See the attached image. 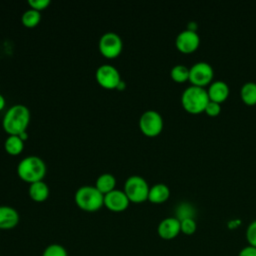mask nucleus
<instances>
[{
  "label": "nucleus",
  "mask_w": 256,
  "mask_h": 256,
  "mask_svg": "<svg viewBox=\"0 0 256 256\" xmlns=\"http://www.w3.org/2000/svg\"><path fill=\"white\" fill-rule=\"evenodd\" d=\"M19 213L11 206H0V230H10L19 223Z\"/></svg>",
  "instance_id": "ddd939ff"
},
{
  "label": "nucleus",
  "mask_w": 256,
  "mask_h": 256,
  "mask_svg": "<svg viewBox=\"0 0 256 256\" xmlns=\"http://www.w3.org/2000/svg\"><path fill=\"white\" fill-rule=\"evenodd\" d=\"M180 228L185 235H192L196 231L197 224L194 218H186L180 221Z\"/></svg>",
  "instance_id": "b1692460"
},
{
  "label": "nucleus",
  "mask_w": 256,
  "mask_h": 256,
  "mask_svg": "<svg viewBox=\"0 0 256 256\" xmlns=\"http://www.w3.org/2000/svg\"><path fill=\"white\" fill-rule=\"evenodd\" d=\"M115 185H116V178L114 177V175L110 173H103L99 175L95 183V187L104 195L114 190Z\"/></svg>",
  "instance_id": "f3484780"
},
{
  "label": "nucleus",
  "mask_w": 256,
  "mask_h": 256,
  "mask_svg": "<svg viewBox=\"0 0 256 256\" xmlns=\"http://www.w3.org/2000/svg\"><path fill=\"white\" fill-rule=\"evenodd\" d=\"M95 77L98 84L106 89L117 88L121 82V76L118 69L110 64L100 65L96 70Z\"/></svg>",
  "instance_id": "1a4fd4ad"
},
{
  "label": "nucleus",
  "mask_w": 256,
  "mask_h": 256,
  "mask_svg": "<svg viewBox=\"0 0 256 256\" xmlns=\"http://www.w3.org/2000/svg\"><path fill=\"white\" fill-rule=\"evenodd\" d=\"M171 78L178 83H183L189 80V68L182 64H177L170 71Z\"/></svg>",
  "instance_id": "412c9836"
},
{
  "label": "nucleus",
  "mask_w": 256,
  "mask_h": 256,
  "mask_svg": "<svg viewBox=\"0 0 256 256\" xmlns=\"http://www.w3.org/2000/svg\"><path fill=\"white\" fill-rule=\"evenodd\" d=\"M240 97L242 101L249 106L256 104V83L246 82L240 89Z\"/></svg>",
  "instance_id": "6ab92c4d"
},
{
  "label": "nucleus",
  "mask_w": 256,
  "mask_h": 256,
  "mask_svg": "<svg viewBox=\"0 0 256 256\" xmlns=\"http://www.w3.org/2000/svg\"><path fill=\"white\" fill-rule=\"evenodd\" d=\"M246 239L249 245L256 247V220L252 221L246 229Z\"/></svg>",
  "instance_id": "393cba45"
},
{
  "label": "nucleus",
  "mask_w": 256,
  "mask_h": 256,
  "mask_svg": "<svg viewBox=\"0 0 256 256\" xmlns=\"http://www.w3.org/2000/svg\"><path fill=\"white\" fill-rule=\"evenodd\" d=\"M170 196V189L164 183H156L149 189L148 200L155 204L165 202Z\"/></svg>",
  "instance_id": "2eb2a0df"
},
{
  "label": "nucleus",
  "mask_w": 256,
  "mask_h": 256,
  "mask_svg": "<svg viewBox=\"0 0 256 256\" xmlns=\"http://www.w3.org/2000/svg\"><path fill=\"white\" fill-rule=\"evenodd\" d=\"M139 127L146 136H157L163 129L162 116L155 110H147L140 116Z\"/></svg>",
  "instance_id": "423d86ee"
},
{
  "label": "nucleus",
  "mask_w": 256,
  "mask_h": 256,
  "mask_svg": "<svg viewBox=\"0 0 256 256\" xmlns=\"http://www.w3.org/2000/svg\"><path fill=\"white\" fill-rule=\"evenodd\" d=\"M4 148L8 154L18 155L24 148V141L19 135H9L4 142Z\"/></svg>",
  "instance_id": "a211bd4d"
},
{
  "label": "nucleus",
  "mask_w": 256,
  "mask_h": 256,
  "mask_svg": "<svg viewBox=\"0 0 256 256\" xmlns=\"http://www.w3.org/2000/svg\"><path fill=\"white\" fill-rule=\"evenodd\" d=\"M42 256H68V253L65 247L60 244L53 243L44 249Z\"/></svg>",
  "instance_id": "5701e85b"
},
{
  "label": "nucleus",
  "mask_w": 256,
  "mask_h": 256,
  "mask_svg": "<svg viewBox=\"0 0 256 256\" xmlns=\"http://www.w3.org/2000/svg\"><path fill=\"white\" fill-rule=\"evenodd\" d=\"M30 122V111L23 104H15L4 114L2 125L9 135H19L26 131Z\"/></svg>",
  "instance_id": "f257e3e1"
},
{
  "label": "nucleus",
  "mask_w": 256,
  "mask_h": 256,
  "mask_svg": "<svg viewBox=\"0 0 256 256\" xmlns=\"http://www.w3.org/2000/svg\"><path fill=\"white\" fill-rule=\"evenodd\" d=\"M100 53L109 59L116 58L122 51L123 42L115 32H105L99 39L98 43Z\"/></svg>",
  "instance_id": "0eeeda50"
},
{
  "label": "nucleus",
  "mask_w": 256,
  "mask_h": 256,
  "mask_svg": "<svg viewBox=\"0 0 256 256\" xmlns=\"http://www.w3.org/2000/svg\"><path fill=\"white\" fill-rule=\"evenodd\" d=\"M5 106V98L2 94H0V110H2Z\"/></svg>",
  "instance_id": "c756f323"
},
{
  "label": "nucleus",
  "mask_w": 256,
  "mask_h": 256,
  "mask_svg": "<svg viewBox=\"0 0 256 256\" xmlns=\"http://www.w3.org/2000/svg\"><path fill=\"white\" fill-rule=\"evenodd\" d=\"M213 76V68L207 62H196L191 66V68H189V81L193 86H206L212 81Z\"/></svg>",
  "instance_id": "6e6552de"
},
{
  "label": "nucleus",
  "mask_w": 256,
  "mask_h": 256,
  "mask_svg": "<svg viewBox=\"0 0 256 256\" xmlns=\"http://www.w3.org/2000/svg\"><path fill=\"white\" fill-rule=\"evenodd\" d=\"M0 231H1V230H0Z\"/></svg>",
  "instance_id": "473e14b6"
},
{
  "label": "nucleus",
  "mask_w": 256,
  "mask_h": 256,
  "mask_svg": "<svg viewBox=\"0 0 256 256\" xmlns=\"http://www.w3.org/2000/svg\"><path fill=\"white\" fill-rule=\"evenodd\" d=\"M125 88V82L123 81V80H121V82L119 83V85L117 86V89H119V90H122V89H124Z\"/></svg>",
  "instance_id": "2f4dec72"
},
{
  "label": "nucleus",
  "mask_w": 256,
  "mask_h": 256,
  "mask_svg": "<svg viewBox=\"0 0 256 256\" xmlns=\"http://www.w3.org/2000/svg\"><path fill=\"white\" fill-rule=\"evenodd\" d=\"M195 210L194 208L188 204V203H182L180 204L176 209V218L181 221L186 218H194Z\"/></svg>",
  "instance_id": "4be33fe9"
},
{
  "label": "nucleus",
  "mask_w": 256,
  "mask_h": 256,
  "mask_svg": "<svg viewBox=\"0 0 256 256\" xmlns=\"http://www.w3.org/2000/svg\"><path fill=\"white\" fill-rule=\"evenodd\" d=\"M28 193L33 201L43 202L49 196V187L43 180L33 182L29 185Z\"/></svg>",
  "instance_id": "dca6fc26"
},
{
  "label": "nucleus",
  "mask_w": 256,
  "mask_h": 256,
  "mask_svg": "<svg viewBox=\"0 0 256 256\" xmlns=\"http://www.w3.org/2000/svg\"><path fill=\"white\" fill-rule=\"evenodd\" d=\"M18 176L30 184L41 181L46 174V164L38 156L30 155L24 157L17 166Z\"/></svg>",
  "instance_id": "f03ea898"
},
{
  "label": "nucleus",
  "mask_w": 256,
  "mask_h": 256,
  "mask_svg": "<svg viewBox=\"0 0 256 256\" xmlns=\"http://www.w3.org/2000/svg\"><path fill=\"white\" fill-rule=\"evenodd\" d=\"M41 20V13L35 9H27L21 17V21L25 27L33 28L39 24Z\"/></svg>",
  "instance_id": "aec40b11"
},
{
  "label": "nucleus",
  "mask_w": 256,
  "mask_h": 256,
  "mask_svg": "<svg viewBox=\"0 0 256 256\" xmlns=\"http://www.w3.org/2000/svg\"><path fill=\"white\" fill-rule=\"evenodd\" d=\"M204 112H205L207 115L211 116V117L217 116V115H219V113L221 112V106H220V104L217 103V102L209 101L208 104H207V106H206V108H205V110H204Z\"/></svg>",
  "instance_id": "a878e982"
},
{
  "label": "nucleus",
  "mask_w": 256,
  "mask_h": 256,
  "mask_svg": "<svg viewBox=\"0 0 256 256\" xmlns=\"http://www.w3.org/2000/svg\"><path fill=\"white\" fill-rule=\"evenodd\" d=\"M200 44V37L197 32L191 30L181 31L175 40L176 48L182 53H192L194 52Z\"/></svg>",
  "instance_id": "9d476101"
},
{
  "label": "nucleus",
  "mask_w": 256,
  "mask_h": 256,
  "mask_svg": "<svg viewBox=\"0 0 256 256\" xmlns=\"http://www.w3.org/2000/svg\"><path fill=\"white\" fill-rule=\"evenodd\" d=\"M74 200L80 209L86 212H95L104 205V194L95 186L84 185L76 190Z\"/></svg>",
  "instance_id": "20e7f679"
},
{
  "label": "nucleus",
  "mask_w": 256,
  "mask_h": 256,
  "mask_svg": "<svg viewBox=\"0 0 256 256\" xmlns=\"http://www.w3.org/2000/svg\"><path fill=\"white\" fill-rule=\"evenodd\" d=\"M19 137L23 140V141H25L27 138H28V135H27V132L26 131H24V132H22V133H20L19 134Z\"/></svg>",
  "instance_id": "7c9ffc66"
},
{
  "label": "nucleus",
  "mask_w": 256,
  "mask_h": 256,
  "mask_svg": "<svg viewBox=\"0 0 256 256\" xmlns=\"http://www.w3.org/2000/svg\"><path fill=\"white\" fill-rule=\"evenodd\" d=\"M50 4V0H28V5L37 11L46 9Z\"/></svg>",
  "instance_id": "bb28decb"
},
{
  "label": "nucleus",
  "mask_w": 256,
  "mask_h": 256,
  "mask_svg": "<svg viewBox=\"0 0 256 256\" xmlns=\"http://www.w3.org/2000/svg\"><path fill=\"white\" fill-rule=\"evenodd\" d=\"M210 101L208 92L203 87L189 86L181 95V104L183 108L191 114H199L204 112L208 102Z\"/></svg>",
  "instance_id": "7ed1b4c3"
},
{
  "label": "nucleus",
  "mask_w": 256,
  "mask_h": 256,
  "mask_svg": "<svg viewBox=\"0 0 256 256\" xmlns=\"http://www.w3.org/2000/svg\"><path fill=\"white\" fill-rule=\"evenodd\" d=\"M181 232L180 221L176 217L164 218L157 227V233L164 240L174 239Z\"/></svg>",
  "instance_id": "f8f14e48"
},
{
  "label": "nucleus",
  "mask_w": 256,
  "mask_h": 256,
  "mask_svg": "<svg viewBox=\"0 0 256 256\" xmlns=\"http://www.w3.org/2000/svg\"><path fill=\"white\" fill-rule=\"evenodd\" d=\"M207 92L210 101H214L220 104L227 99L229 95V87L224 81L215 80L210 84Z\"/></svg>",
  "instance_id": "4468645a"
},
{
  "label": "nucleus",
  "mask_w": 256,
  "mask_h": 256,
  "mask_svg": "<svg viewBox=\"0 0 256 256\" xmlns=\"http://www.w3.org/2000/svg\"><path fill=\"white\" fill-rule=\"evenodd\" d=\"M130 200L123 190L114 189L104 195V205L113 212H122L129 206Z\"/></svg>",
  "instance_id": "9b49d317"
},
{
  "label": "nucleus",
  "mask_w": 256,
  "mask_h": 256,
  "mask_svg": "<svg viewBox=\"0 0 256 256\" xmlns=\"http://www.w3.org/2000/svg\"><path fill=\"white\" fill-rule=\"evenodd\" d=\"M238 256H256V247L248 245L239 251Z\"/></svg>",
  "instance_id": "cd10ccee"
},
{
  "label": "nucleus",
  "mask_w": 256,
  "mask_h": 256,
  "mask_svg": "<svg viewBox=\"0 0 256 256\" xmlns=\"http://www.w3.org/2000/svg\"><path fill=\"white\" fill-rule=\"evenodd\" d=\"M187 29L191 30V31H194V32H197V24L195 22H189V24L187 26Z\"/></svg>",
  "instance_id": "c85d7f7f"
},
{
  "label": "nucleus",
  "mask_w": 256,
  "mask_h": 256,
  "mask_svg": "<svg viewBox=\"0 0 256 256\" xmlns=\"http://www.w3.org/2000/svg\"><path fill=\"white\" fill-rule=\"evenodd\" d=\"M149 189L150 187L147 181L139 175L129 176L124 184V192L130 202L134 203H141L148 200Z\"/></svg>",
  "instance_id": "39448f33"
}]
</instances>
